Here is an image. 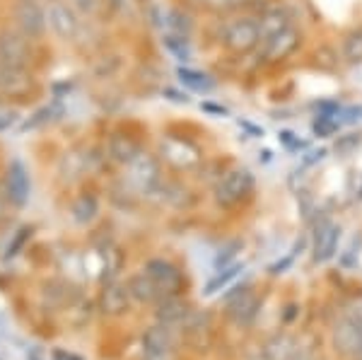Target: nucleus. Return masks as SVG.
<instances>
[{
	"mask_svg": "<svg viewBox=\"0 0 362 360\" xmlns=\"http://www.w3.org/2000/svg\"><path fill=\"white\" fill-rule=\"evenodd\" d=\"M131 303V290L121 283H109L102 293V310L107 315H124Z\"/></svg>",
	"mask_w": 362,
	"mask_h": 360,
	"instance_id": "19",
	"label": "nucleus"
},
{
	"mask_svg": "<svg viewBox=\"0 0 362 360\" xmlns=\"http://www.w3.org/2000/svg\"><path fill=\"white\" fill-rule=\"evenodd\" d=\"M27 85L25 71L0 61V92H17Z\"/></svg>",
	"mask_w": 362,
	"mask_h": 360,
	"instance_id": "24",
	"label": "nucleus"
},
{
	"mask_svg": "<svg viewBox=\"0 0 362 360\" xmlns=\"http://www.w3.org/2000/svg\"><path fill=\"white\" fill-rule=\"evenodd\" d=\"M201 3L213 10H227V8H235L239 0H201Z\"/></svg>",
	"mask_w": 362,
	"mask_h": 360,
	"instance_id": "38",
	"label": "nucleus"
},
{
	"mask_svg": "<svg viewBox=\"0 0 362 360\" xmlns=\"http://www.w3.org/2000/svg\"><path fill=\"white\" fill-rule=\"evenodd\" d=\"M343 56L350 63H362V27L353 29L346 37V42H343Z\"/></svg>",
	"mask_w": 362,
	"mask_h": 360,
	"instance_id": "26",
	"label": "nucleus"
},
{
	"mask_svg": "<svg viewBox=\"0 0 362 360\" xmlns=\"http://www.w3.org/2000/svg\"><path fill=\"white\" fill-rule=\"evenodd\" d=\"M191 315L189 305L179 298V295H167L160 300V310H157V319L160 324H165L169 329H181L186 322V317Z\"/></svg>",
	"mask_w": 362,
	"mask_h": 360,
	"instance_id": "14",
	"label": "nucleus"
},
{
	"mask_svg": "<svg viewBox=\"0 0 362 360\" xmlns=\"http://www.w3.org/2000/svg\"><path fill=\"white\" fill-rule=\"evenodd\" d=\"M162 158H165L169 165L179 167V170H189V167L198 165L201 155H198V150L189 141L165 138V141H162Z\"/></svg>",
	"mask_w": 362,
	"mask_h": 360,
	"instance_id": "9",
	"label": "nucleus"
},
{
	"mask_svg": "<svg viewBox=\"0 0 362 360\" xmlns=\"http://www.w3.org/2000/svg\"><path fill=\"white\" fill-rule=\"evenodd\" d=\"M239 271H244V266H239V264H232V266H227V269L220 271L218 276L213 278V281L206 286V295H213V293H218L220 288H225L227 283L232 281V278H237Z\"/></svg>",
	"mask_w": 362,
	"mask_h": 360,
	"instance_id": "27",
	"label": "nucleus"
},
{
	"mask_svg": "<svg viewBox=\"0 0 362 360\" xmlns=\"http://www.w3.org/2000/svg\"><path fill=\"white\" fill-rule=\"evenodd\" d=\"M92 150H70V153L63 155L61 165H58V172H61V179L66 182H73V179H80L83 174L90 172L92 167Z\"/></svg>",
	"mask_w": 362,
	"mask_h": 360,
	"instance_id": "15",
	"label": "nucleus"
},
{
	"mask_svg": "<svg viewBox=\"0 0 362 360\" xmlns=\"http://www.w3.org/2000/svg\"><path fill=\"white\" fill-rule=\"evenodd\" d=\"M293 264V257H288V259H283V261H278L276 266H271V274H283L288 266Z\"/></svg>",
	"mask_w": 362,
	"mask_h": 360,
	"instance_id": "40",
	"label": "nucleus"
},
{
	"mask_svg": "<svg viewBox=\"0 0 362 360\" xmlns=\"http://www.w3.org/2000/svg\"><path fill=\"white\" fill-rule=\"evenodd\" d=\"M203 109H208V112H215V114H227L225 107H213V104H203Z\"/></svg>",
	"mask_w": 362,
	"mask_h": 360,
	"instance_id": "41",
	"label": "nucleus"
},
{
	"mask_svg": "<svg viewBox=\"0 0 362 360\" xmlns=\"http://www.w3.org/2000/svg\"><path fill=\"white\" fill-rule=\"evenodd\" d=\"M124 182L136 194H153L157 184H160V162L153 155L140 153L136 160H131L126 165Z\"/></svg>",
	"mask_w": 362,
	"mask_h": 360,
	"instance_id": "3",
	"label": "nucleus"
},
{
	"mask_svg": "<svg viewBox=\"0 0 362 360\" xmlns=\"http://www.w3.org/2000/svg\"><path fill=\"white\" fill-rule=\"evenodd\" d=\"M360 196H362V189H360Z\"/></svg>",
	"mask_w": 362,
	"mask_h": 360,
	"instance_id": "43",
	"label": "nucleus"
},
{
	"mask_svg": "<svg viewBox=\"0 0 362 360\" xmlns=\"http://www.w3.org/2000/svg\"><path fill=\"white\" fill-rule=\"evenodd\" d=\"M15 22H17V29L22 34H27L29 39H37L44 34V29L49 27L46 22V10L37 0H20L15 8Z\"/></svg>",
	"mask_w": 362,
	"mask_h": 360,
	"instance_id": "8",
	"label": "nucleus"
},
{
	"mask_svg": "<svg viewBox=\"0 0 362 360\" xmlns=\"http://www.w3.org/2000/svg\"><path fill=\"white\" fill-rule=\"evenodd\" d=\"M46 22H49L51 32L56 34L58 39H75L80 32V20L78 13L70 8L63 0H51L49 8H46Z\"/></svg>",
	"mask_w": 362,
	"mask_h": 360,
	"instance_id": "5",
	"label": "nucleus"
},
{
	"mask_svg": "<svg viewBox=\"0 0 362 360\" xmlns=\"http://www.w3.org/2000/svg\"><path fill=\"white\" fill-rule=\"evenodd\" d=\"M29 58H32V46H29L27 34H22L20 29H10V27L3 29V32H0V61L25 71Z\"/></svg>",
	"mask_w": 362,
	"mask_h": 360,
	"instance_id": "4",
	"label": "nucleus"
},
{
	"mask_svg": "<svg viewBox=\"0 0 362 360\" xmlns=\"http://www.w3.org/2000/svg\"><path fill=\"white\" fill-rule=\"evenodd\" d=\"M259 25H261V34H264V39H268L276 32H280V29L290 27V20L283 10H268V13H264L259 17Z\"/></svg>",
	"mask_w": 362,
	"mask_h": 360,
	"instance_id": "25",
	"label": "nucleus"
},
{
	"mask_svg": "<svg viewBox=\"0 0 362 360\" xmlns=\"http://www.w3.org/2000/svg\"><path fill=\"white\" fill-rule=\"evenodd\" d=\"M165 95H167V100H172V102H177V104H189V97L186 95H181V92H177V90H165Z\"/></svg>",
	"mask_w": 362,
	"mask_h": 360,
	"instance_id": "39",
	"label": "nucleus"
},
{
	"mask_svg": "<svg viewBox=\"0 0 362 360\" xmlns=\"http://www.w3.org/2000/svg\"><path fill=\"white\" fill-rule=\"evenodd\" d=\"M29 191H32V182H29L25 165L22 162H13L8 167V174H5V194H8V199L15 206H25L29 199Z\"/></svg>",
	"mask_w": 362,
	"mask_h": 360,
	"instance_id": "11",
	"label": "nucleus"
},
{
	"mask_svg": "<svg viewBox=\"0 0 362 360\" xmlns=\"http://www.w3.org/2000/svg\"><path fill=\"white\" fill-rule=\"evenodd\" d=\"M177 78H179L181 85L189 87V90H194V92H210L215 87V80L210 78L208 73L196 71V68H184V66H181L177 71Z\"/></svg>",
	"mask_w": 362,
	"mask_h": 360,
	"instance_id": "22",
	"label": "nucleus"
},
{
	"mask_svg": "<svg viewBox=\"0 0 362 360\" xmlns=\"http://www.w3.org/2000/svg\"><path fill=\"white\" fill-rule=\"evenodd\" d=\"M145 274L153 278V283L160 288V293L165 295H179L181 286H184V276L172 261L167 259H150L145 264Z\"/></svg>",
	"mask_w": 362,
	"mask_h": 360,
	"instance_id": "7",
	"label": "nucleus"
},
{
	"mask_svg": "<svg viewBox=\"0 0 362 360\" xmlns=\"http://www.w3.org/2000/svg\"><path fill=\"white\" fill-rule=\"evenodd\" d=\"M143 360H169V358L167 356H148V353H145Z\"/></svg>",
	"mask_w": 362,
	"mask_h": 360,
	"instance_id": "42",
	"label": "nucleus"
},
{
	"mask_svg": "<svg viewBox=\"0 0 362 360\" xmlns=\"http://www.w3.org/2000/svg\"><path fill=\"white\" fill-rule=\"evenodd\" d=\"M355 145H360V136H355V133H350V136H343L341 143L336 145L338 153H348V150H353Z\"/></svg>",
	"mask_w": 362,
	"mask_h": 360,
	"instance_id": "37",
	"label": "nucleus"
},
{
	"mask_svg": "<svg viewBox=\"0 0 362 360\" xmlns=\"http://www.w3.org/2000/svg\"><path fill=\"white\" fill-rule=\"evenodd\" d=\"M242 247H244V245H242V242H239V240L227 242V245H225L223 249H220L218 257H215V266H218L220 271L227 269V266H232V261L237 259V254L242 252ZM235 264H237V261H235Z\"/></svg>",
	"mask_w": 362,
	"mask_h": 360,
	"instance_id": "29",
	"label": "nucleus"
},
{
	"mask_svg": "<svg viewBox=\"0 0 362 360\" xmlns=\"http://www.w3.org/2000/svg\"><path fill=\"white\" fill-rule=\"evenodd\" d=\"M254 191V174L247 167H235L227 170L215 184V201L225 208H232L242 203Z\"/></svg>",
	"mask_w": 362,
	"mask_h": 360,
	"instance_id": "2",
	"label": "nucleus"
},
{
	"mask_svg": "<svg viewBox=\"0 0 362 360\" xmlns=\"http://www.w3.org/2000/svg\"><path fill=\"white\" fill-rule=\"evenodd\" d=\"M259 295L254 293V290L249 288H242L237 290V295L230 300V305H227V312H230L232 322L235 324H251L254 322V317L259 315Z\"/></svg>",
	"mask_w": 362,
	"mask_h": 360,
	"instance_id": "10",
	"label": "nucleus"
},
{
	"mask_svg": "<svg viewBox=\"0 0 362 360\" xmlns=\"http://www.w3.org/2000/svg\"><path fill=\"white\" fill-rule=\"evenodd\" d=\"M280 141H283L285 148H290V150L305 148V143H302L300 138H295V133H290V131H280Z\"/></svg>",
	"mask_w": 362,
	"mask_h": 360,
	"instance_id": "36",
	"label": "nucleus"
},
{
	"mask_svg": "<svg viewBox=\"0 0 362 360\" xmlns=\"http://www.w3.org/2000/svg\"><path fill=\"white\" fill-rule=\"evenodd\" d=\"M346 317L355 319L358 324H362V295H358V298H353L350 303L346 305Z\"/></svg>",
	"mask_w": 362,
	"mask_h": 360,
	"instance_id": "32",
	"label": "nucleus"
},
{
	"mask_svg": "<svg viewBox=\"0 0 362 360\" xmlns=\"http://www.w3.org/2000/svg\"><path fill=\"white\" fill-rule=\"evenodd\" d=\"M302 44V34L290 25L285 29H280L273 37L264 39V61L266 63H280L285 58H290L300 49Z\"/></svg>",
	"mask_w": 362,
	"mask_h": 360,
	"instance_id": "6",
	"label": "nucleus"
},
{
	"mask_svg": "<svg viewBox=\"0 0 362 360\" xmlns=\"http://www.w3.org/2000/svg\"><path fill=\"white\" fill-rule=\"evenodd\" d=\"M17 119H20V114L17 112H0V133H5V131H10L13 126L17 124Z\"/></svg>",
	"mask_w": 362,
	"mask_h": 360,
	"instance_id": "34",
	"label": "nucleus"
},
{
	"mask_svg": "<svg viewBox=\"0 0 362 360\" xmlns=\"http://www.w3.org/2000/svg\"><path fill=\"white\" fill-rule=\"evenodd\" d=\"M334 339H336V346L341 348L343 353L362 356V324H358L355 319L343 315V319L334 329Z\"/></svg>",
	"mask_w": 362,
	"mask_h": 360,
	"instance_id": "12",
	"label": "nucleus"
},
{
	"mask_svg": "<svg viewBox=\"0 0 362 360\" xmlns=\"http://www.w3.org/2000/svg\"><path fill=\"white\" fill-rule=\"evenodd\" d=\"M51 114H54V109H51V107L39 109V112L34 114L32 119H29L27 124H25V129H34V126H42V124H46V121H51V119H54V116H51Z\"/></svg>",
	"mask_w": 362,
	"mask_h": 360,
	"instance_id": "31",
	"label": "nucleus"
},
{
	"mask_svg": "<svg viewBox=\"0 0 362 360\" xmlns=\"http://www.w3.org/2000/svg\"><path fill=\"white\" fill-rule=\"evenodd\" d=\"M97 213H99V201L92 194H83L70 203V218H73L78 225L92 223V220L97 218Z\"/></svg>",
	"mask_w": 362,
	"mask_h": 360,
	"instance_id": "21",
	"label": "nucleus"
},
{
	"mask_svg": "<svg viewBox=\"0 0 362 360\" xmlns=\"http://www.w3.org/2000/svg\"><path fill=\"white\" fill-rule=\"evenodd\" d=\"M162 44H165V49L172 54L177 61L186 63L191 61V42L186 34H174V32H167L165 39H162Z\"/></svg>",
	"mask_w": 362,
	"mask_h": 360,
	"instance_id": "23",
	"label": "nucleus"
},
{
	"mask_svg": "<svg viewBox=\"0 0 362 360\" xmlns=\"http://www.w3.org/2000/svg\"><path fill=\"white\" fill-rule=\"evenodd\" d=\"M266 360H302L300 341L290 334H278L264 348Z\"/></svg>",
	"mask_w": 362,
	"mask_h": 360,
	"instance_id": "16",
	"label": "nucleus"
},
{
	"mask_svg": "<svg viewBox=\"0 0 362 360\" xmlns=\"http://www.w3.org/2000/svg\"><path fill=\"white\" fill-rule=\"evenodd\" d=\"M338 116H343L341 124H358L362 121V107H348V109H341Z\"/></svg>",
	"mask_w": 362,
	"mask_h": 360,
	"instance_id": "33",
	"label": "nucleus"
},
{
	"mask_svg": "<svg viewBox=\"0 0 362 360\" xmlns=\"http://www.w3.org/2000/svg\"><path fill=\"white\" fill-rule=\"evenodd\" d=\"M66 3L75 10V13H92L97 0H66Z\"/></svg>",
	"mask_w": 362,
	"mask_h": 360,
	"instance_id": "35",
	"label": "nucleus"
},
{
	"mask_svg": "<svg viewBox=\"0 0 362 360\" xmlns=\"http://www.w3.org/2000/svg\"><path fill=\"white\" fill-rule=\"evenodd\" d=\"M167 32L186 34V37H189V32H191V20H189V15L179 13V10H169V13H167Z\"/></svg>",
	"mask_w": 362,
	"mask_h": 360,
	"instance_id": "30",
	"label": "nucleus"
},
{
	"mask_svg": "<svg viewBox=\"0 0 362 360\" xmlns=\"http://www.w3.org/2000/svg\"><path fill=\"white\" fill-rule=\"evenodd\" d=\"M261 42H264V34H261L259 20H254V17H237V20H230L223 27L225 49L237 56L254 51Z\"/></svg>",
	"mask_w": 362,
	"mask_h": 360,
	"instance_id": "1",
	"label": "nucleus"
},
{
	"mask_svg": "<svg viewBox=\"0 0 362 360\" xmlns=\"http://www.w3.org/2000/svg\"><path fill=\"white\" fill-rule=\"evenodd\" d=\"M338 240H341V228L334 223H324L317 232L314 242V261H329L336 254Z\"/></svg>",
	"mask_w": 362,
	"mask_h": 360,
	"instance_id": "17",
	"label": "nucleus"
},
{
	"mask_svg": "<svg viewBox=\"0 0 362 360\" xmlns=\"http://www.w3.org/2000/svg\"><path fill=\"white\" fill-rule=\"evenodd\" d=\"M128 290H131V298L138 300V303H160L165 295L160 293V288L153 283V278L148 274H136L128 281Z\"/></svg>",
	"mask_w": 362,
	"mask_h": 360,
	"instance_id": "20",
	"label": "nucleus"
},
{
	"mask_svg": "<svg viewBox=\"0 0 362 360\" xmlns=\"http://www.w3.org/2000/svg\"><path fill=\"white\" fill-rule=\"evenodd\" d=\"M107 150H109V158L121 162V165H128L131 160H136L143 150H140V145L133 141L131 136H124V133H114L112 138H109L107 143Z\"/></svg>",
	"mask_w": 362,
	"mask_h": 360,
	"instance_id": "18",
	"label": "nucleus"
},
{
	"mask_svg": "<svg viewBox=\"0 0 362 360\" xmlns=\"http://www.w3.org/2000/svg\"><path fill=\"white\" fill-rule=\"evenodd\" d=\"M143 351L148 353V356L172 358V353H174V329L165 327V324H155V327L145 329Z\"/></svg>",
	"mask_w": 362,
	"mask_h": 360,
	"instance_id": "13",
	"label": "nucleus"
},
{
	"mask_svg": "<svg viewBox=\"0 0 362 360\" xmlns=\"http://www.w3.org/2000/svg\"><path fill=\"white\" fill-rule=\"evenodd\" d=\"M312 129L319 138H329L341 129V119H338V116H329V114H319Z\"/></svg>",
	"mask_w": 362,
	"mask_h": 360,
	"instance_id": "28",
	"label": "nucleus"
}]
</instances>
